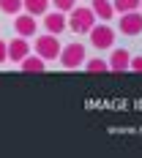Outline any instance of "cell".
<instances>
[{"mask_svg": "<svg viewBox=\"0 0 142 158\" xmlns=\"http://www.w3.org/2000/svg\"><path fill=\"white\" fill-rule=\"evenodd\" d=\"M66 22L74 33H90V27L96 25V14L90 8H71Z\"/></svg>", "mask_w": 142, "mask_h": 158, "instance_id": "6da1fadb", "label": "cell"}, {"mask_svg": "<svg viewBox=\"0 0 142 158\" xmlns=\"http://www.w3.org/2000/svg\"><path fill=\"white\" fill-rule=\"evenodd\" d=\"M60 63H63V68H79V65L85 63V57H88V52H85V44H79V41H74V44H66V47H60Z\"/></svg>", "mask_w": 142, "mask_h": 158, "instance_id": "7a4b0ae2", "label": "cell"}, {"mask_svg": "<svg viewBox=\"0 0 142 158\" xmlns=\"http://www.w3.org/2000/svg\"><path fill=\"white\" fill-rule=\"evenodd\" d=\"M36 55L38 57H44V60H55L58 55H60V41H58V35H38L36 38Z\"/></svg>", "mask_w": 142, "mask_h": 158, "instance_id": "3957f363", "label": "cell"}, {"mask_svg": "<svg viewBox=\"0 0 142 158\" xmlns=\"http://www.w3.org/2000/svg\"><path fill=\"white\" fill-rule=\"evenodd\" d=\"M88 35H90V44L96 49H112L115 47V30L110 25H93Z\"/></svg>", "mask_w": 142, "mask_h": 158, "instance_id": "277c9868", "label": "cell"}, {"mask_svg": "<svg viewBox=\"0 0 142 158\" xmlns=\"http://www.w3.org/2000/svg\"><path fill=\"white\" fill-rule=\"evenodd\" d=\"M120 33L123 35H142V14L137 8L120 14Z\"/></svg>", "mask_w": 142, "mask_h": 158, "instance_id": "5b68a950", "label": "cell"}, {"mask_svg": "<svg viewBox=\"0 0 142 158\" xmlns=\"http://www.w3.org/2000/svg\"><path fill=\"white\" fill-rule=\"evenodd\" d=\"M14 30L16 35H22V38H30V35H36V30H38V22H36V16L33 14H16L14 16Z\"/></svg>", "mask_w": 142, "mask_h": 158, "instance_id": "8992f818", "label": "cell"}, {"mask_svg": "<svg viewBox=\"0 0 142 158\" xmlns=\"http://www.w3.org/2000/svg\"><path fill=\"white\" fill-rule=\"evenodd\" d=\"M44 27H47V33H52V35H60V33L68 27V22H66V14L63 11H52V14H44Z\"/></svg>", "mask_w": 142, "mask_h": 158, "instance_id": "52a82bcc", "label": "cell"}, {"mask_svg": "<svg viewBox=\"0 0 142 158\" xmlns=\"http://www.w3.org/2000/svg\"><path fill=\"white\" fill-rule=\"evenodd\" d=\"M128 60H131V52L128 49H115L112 47V55H110V60H107V65L120 74V71H128Z\"/></svg>", "mask_w": 142, "mask_h": 158, "instance_id": "ba28073f", "label": "cell"}, {"mask_svg": "<svg viewBox=\"0 0 142 158\" xmlns=\"http://www.w3.org/2000/svg\"><path fill=\"white\" fill-rule=\"evenodd\" d=\"M28 55H30V44H28V38L19 35V38H14V41L8 44V60H11V63H19V60L28 57Z\"/></svg>", "mask_w": 142, "mask_h": 158, "instance_id": "9c48e42d", "label": "cell"}, {"mask_svg": "<svg viewBox=\"0 0 142 158\" xmlns=\"http://www.w3.org/2000/svg\"><path fill=\"white\" fill-rule=\"evenodd\" d=\"M19 65H22V71H25V74H41V71L47 68V60H44V57H38V55H36V57L28 55V57H22V60H19Z\"/></svg>", "mask_w": 142, "mask_h": 158, "instance_id": "30bf717a", "label": "cell"}, {"mask_svg": "<svg viewBox=\"0 0 142 158\" xmlns=\"http://www.w3.org/2000/svg\"><path fill=\"white\" fill-rule=\"evenodd\" d=\"M90 11H93V14L98 16V19H104V22L115 16V8H112V0H93V3H90Z\"/></svg>", "mask_w": 142, "mask_h": 158, "instance_id": "8fae6325", "label": "cell"}, {"mask_svg": "<svg viewBox=\"0 0 142 158\" xmlns=\"http://www.w3.org/2000/svg\"><path fill=\"white\" fill-rule=\"evenodd\" d=\"M22 8L28 14L38 16V14H47L49 11V0H22Z\"/></svg>", "mask_w": 142, "mask_h": 158, "instance_id": "7c38bea8", "label": "cell"}, {"mask_svg": "<svg viewBox=\"0 0 142 158\" xmlns=\"http://www.w3.org/2000/svg\"><path fill=\"white\" fill-rule=\"evenodd\" d=\"M112 8H115V14H126V11L140 8V0H112Z\"/></svg>", "mask_w": 142, "mask_h": 158, "instance_id": "4fadbf2b", "label": "cell"}, {"mask_svg": "<svg viewBox=\"0 0 142 158\" xmlns=\"http://www.w3.org/2000/svg\"><path fill=\"white\" fill-rule=\"evenodd\" d=\"M85 68H88L90 74H101V71H110V65H107V60H104V57H93V60H88V63H85Z\"/></svg>", "mask_w": 142, "mask_h": 158, "instance_id": "5bb4252c", "label": "cell"}, {"mask_svg": "<svg viewBox=\"0 0 142 158\" xmlns=\"http://www.w3.org/2000/svg\"><path fill=\"white\" fill-rule=\"evenodd\" d=\"M0 11L3 14H19L22 11V0H0Z\"/></svg>", "mask_w": 142, "mask_h": 158, "instance_id": "9a60e30c", "label": "cell"}, {"mask_svg": "<svg viewBox=\"0 0 142 158\" xmlns=\"http://www.w3.org/2000/svg\"><path fill=\"white\" fill-rule=\"evenodd\" d=\"M49 3H55V11H63V14L74 8V0H49Z\"/></svg>", "mask_w": 142, "mask_h": 158, "instance_id": "2e32d148", "label": "cell"}, {"mask_svg": "<svg viewBox=\"0 0 142 158\" xmlns=\"http://www.w3.org/2000/svg\"><path fill=\"white\" fill-rule=\"evenodd\" d=\"M6 60H8V41L0 38V63H6Z\"/></svg>", "mask_w": 142, "mask_h": 158, "instance_id": "e0dca14e", "label": "cell"}, {"mask_svg": "<svg viewBox=\"0 0 142 158\" xmlns=\"http://www.w3.org/2000/svg\"><path fill=\"white\" fill-rule=\"evenodd\" d=\"M128 68H131V71H140V74H142V57H131V60H128Z\"/></svg>", "mask_w": 142, "mask_h": 158, "instance_id": "ac0fdd59", "label": "cell"}, {"mask_svg": "<svg viewBox=\"0 0 142 158\" xmlns=\"http://www.w3.org/2000/svg\"><path fill=\"white\" fill-rule=\"evenodd\" d=\"M140 6H142V0H140Z\"/></svg>", "mask_w": 142, "mask_h": 158, "instance_id": "d6986e66", "label": "cell"}]
</instances>
